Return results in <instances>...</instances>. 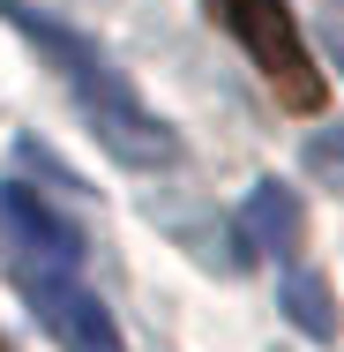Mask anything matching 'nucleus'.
<instances>
[{"instance_id": "nucleus-1", "label": "nucleus", "mask_w": 344, "mask_h": 352, "mask_svg": "<svg viewBox=\"0 0 344 352\" xmlns=\"http://www.w3.org/2000/svg\"><path fill=\"white\" fill-rule=\"evenodd\" d=\"M0 15H8V23H15V30H23V38H30V45H38V53H45V60H53V68L75 82V98H82L90 128L105 135V150H113L120 165H165V157H172L165 120L142 105L135 82L113 68V60H105V53L82 38V30H68L60 15H38L30 0H0Z\"/></svg>"}, {"instance_id": "nucleus-2", "label": "nucleus", "mask_w": 344, "mask_h": 352, "mask_svg": "<svg viewBox=\"0 0 344 352\" xmlns=\"http://www.w3.org/2000/svg\"><path fill=\"white\" fill-rule=\"evenodd\" d=\"M217 15L232 23V38L247 45V60L270 75V90L292 113H314L322 105V75L307 60V38H299V23H292L284 0H217Z\"/></svg>"}, {"instance_id": "nucleus-3", "label": "nucleus", "mask_w": 344, "mask_h": 352, "mask_svg": "<svg viewBox=\"0 0 344 352\" xmlns=\"http://www.w3.org/2000/svg\"><path fill=\"white\" fill-rule=\"evenodd\" d=\"M30 315L60 338V352H128L120 345V322L98 307L90 285H75V270H15Z\"/></svg>"}, {"instance_id": "nucleus-4", "label": "nucleus", "mask_w": 344, "mask_h": 352, "mask_svg": "<svg viewBox=\"0 0 344 352\" xmlns=\"http://www.w3.org/2000/svg\"><path fill=\"white\" fill-rule=\"evenodd\" d=\"M0 240H8L15 270H75L82 263V232L30 188H0Z\"/></svg>"}, {"instance_id": "nucleus-5", "label": "nucleus", "mask_w": 344, "mask_h": 352, "mask_svg": "<svg viewBox=\"0 0 344 352\" xmlns=\"http://www.w3.org/2000/svg\"><path fill=\"white\" fill-rule=\"evenodd\" d=\"M247 232H255L270 255H292V248H299V195H292L284 180H262V188L247 195Z\"/></svg>"}, {"instance_id": "nucleus-6", "label": "nucleus", "mask_w": 344, "mask_h": 352, "mask_svg": "<svg viewBox=\"0 0 344 352\" xmlns=\"http://www.w3.org/2000/svg\"><path fill=\"white\" fill-rule=\"evenodd\" d=\"M284 307L307 322V338H337V307H330V292H322V278H307V270H292L284 278Z\"/></svg>"}, {"instance_id": "nucleus-7", "label": "nucleus", "mask_w": 344, "mask_h": 352, "mask_svg": "<svg viewBox=\"0 0 344 352\" xmlns=\"http://www.w3.org/2000/svg\"><path fill=\"white\" fill-rule=\"evenodd\" d=\"M307 165H314L330 188H344V128H322V135L307 142Z\"/></svg>"}, {"instance_id": "nucleus-8", "label": "nucleus", "mask_w": 344, "mask_h": 352, "mask_svg": "<svg viewBox=\"0 0 344 352\" xmlns=\"http://www.w3.org/2000/svg\"><path fill=\"white\" fill-rule=\"evenodd\" d=\"M330 60H337V68H344V30H330Z\"/></svg>"}, {"instance_id": "nucleus-9", "label": "nucleus", "mask_w": 344, "mask_h": 352, "mask_svg": "<svg viewBox=\"0 0 344 352\" xmlns=\"http://www.w3.org/2000/svg\"><path fill=\"white\" fill-rule=\"evenodd\" d=\"M0 352H8V338H0Z\"/></svg>"}]
</instances>
